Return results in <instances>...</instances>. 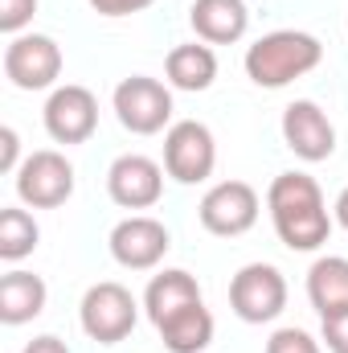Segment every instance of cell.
<instances>
[{"instance_id":"obj_1","label":"cell","mask_w":348,"mask_h":353,"mask_svg":"<svg viewBox=\"0 0 348 353\" xmlns=\"http://www.w3.org/2000/svg\"><path fill=\"white\" fill-rule=\"evenodd\" d=\"M266 210L274 222V234L287 251H320L332 234L328 201L307 173H279L266 189Z\"/></svg>"},{"instance_id":"obj_2","label":"cell","mask_w":348,"mask_h":353,"mask_svg":"<svg viewBox=\"0 0 348 353\" xmlns=\"http://www.w3.org/2000/svg\"><path fill=\"white\" fill-rule=\"evenodd\" d=\"M324 62V46L320 37L303 33V29H274L259 37L250 50H246V79L254 87H266V90H279L303 74H312L316 66Z\"/></svg>"},{"instance_id":"obj_3","label":"cell","mask_w":348,"mask_h":353,"mask_svg":"<svg viewBox=\"0 0 348 353\" xmlns=\"http://www.w3.org/2000/svg\"><path fill=\"white\" fill-rule=\"evenodd\" d=\"M78 321H83V333H87L90 341L119 345V341L131 337V329L140 321V304H135V296L123 283L102 279V283L87 288V296L78 304Z\"/></svg>"},{"instance_id":"obj_4","label":"cell","mask_w":348,"mask_h":353,"mask_svg":"<svg viewBox=\"0 0 348 353\" xmlns=\"http://www.w3.org/2000/svg\"><path fill=\"white\" fill-rule=\"evenodd\" d=\"M111 107L131 136H156L173 128V90L160 79H148V74L123 79L111 94Z\"/></svg>"},{"instance_id":"obj_5","label":"cell","mask_w":348,"mask_h":353,"mask_svg":"<svg viewBox=\"0 0 348 353\" xmlns=\"http://www.w3.org/2000/svg\"><path fill=\"white\" fill-rule=\"evenodd\" d=\"M230 308L246 325H270L287 308V279L274 263H246L230 279Z\"/></svg>"},{"instance_id":"obj_6","label":"cell","mask_w":348,"mask_h":353,"mask_svg":"<svg viewBox=\"0 0 348 353\" xmlns=\"http://www.w3.org/2000/svg\"><path fill=\"white\" fill-rule=\"evenodd\" d=\"M217 140L201 119H176L164 132V173L180 185H201L213 176Z\"/></svg>"},{"instance_id":"obj_7","label":"cell","mask_w":348,"mask_h":353,"mask_svg":"<svg viewBox=\"0 0 348 353\" xmlns=\"http://www.w3.org/2000/svg\"><path fill=\"white\" fill-rule=\"evenodd\" d=\"M12 176H17V197L33 210H58L74 193V165L54 148L29 152Z\"/></svg>"},{"instance_id":"obj_8","label":"cell","mask_w":348,"mask_h":353,"mask_svg":"<svg viewBox=\"0 0 348 353\" xmlns=\"http://www.w3.org/2000/svg\"><path fill=\"white\" fill-rule=\"evenodd\" d=\"M259 210H262V201H259V189L254 185H246V181H217L201 197L197 218H201V226L209 234L238 239V234H246L259 222Z\"/></svg>"},{"instance_id":"obj_9","label":"cell","mask_w":348,"mask_h":353,"mask_svg":"<svg viewBox=\"0 0 348 353\" xmlns=\"http://www.w3.org/2000/svg\"><path fill=\"white\" fill-rule=\"evenodd\" d=\"M4 79L17 90H50L62 79V46L45 33H21L4 46Z\"/></svg>"},{"instance_id":"obj_10","label":"cell","mask_w":348,"mask_h":353,"mask_svg":"<svg viewBox=\"0 0 348 353\" xmlns=\"http://www.w3.org/2000/svg\"><path fill=\"white\" fill-rule=\"evenodd\" d=\"M107 243H111V259L119 267H127V271H152V267L168 255L173 234H168V226H164L160 218H152V214H131V218H123V222L111 230Z\"/></svg>"},{"instance_id":"obj_11","label":"cell","mask_w":348,"mask_h":353,"mask_svg":"<svg viewBox=\"0 0 348 353\" xmlns=\"http://www.w3.org/2000/svg\"><path fill=\"white\" fill-rule=\"evenodd\" d=\"M45 132L50 140L58 144H87L98 128V99L94 90L78 87V83H66V87H54L45 99Z\"/></svg>"},{"instance_id":"obj_12","label":"cell","mask_w":348,"mask_h":353,"mask_svg":"<svg viewBox=\"0 0 348 353\" xmlns=\"http://www.w3.org/2000/svg\"><path fill=\"white\" fill-rule=\"evenodd\" d=\"M107 193L123 210H152L164 197V165L144 152H123L107 169Z\"/></svg>"},{"instance_id":"obj_13","label":"cell","mask_w":348,"mask_h":353,"mask_svg":"<svg viewBox=\"0 0 348 353\" xmlns=\"http://www.w3.org/2000/svg\"><path fill=\"white\" fill-rule=\"evenodd\" d=\"M283 140L307 165H320V161H328L336 152V128L320 111V103H312V99H295L283 111Z\"/></svg>"},{"instance_id":"obj_14","label":"cell","mask_w":348,"mask_h":353,"mask_svg":"<svg viewBox=\"0 0 348 353\" xmlns=\"http://www.w3.org/2000/svg\"><path fill=\"white\" fill-rule=\"evenodd\" d=\"M188 25L205 46H234L250 29V8L246 0H193Z\"/></svg>"},{"instance_id":"obj_15","label":"cell","mask_w":348,"mask_h":353,"mask_svg":"<svg viewBox=\"0 0 348 353\" xmlns=\"http://www.w3.org/2000/svg\"><path fill=\"white\" fill-rule=\"evenodd\" d=\"M193 304H201V283L188 271H180V267H168V271L152 275V283L144 292V312H148V321L156 329L164 321H173L176 312L193 308Z\"/></svg>"},{"instance_id":"obj_16","label":"cell","mask_w":348,"mask_h":353,"mask_svg":"<svg viewBox=\"0 0 348 353\" xmlns=\"http://www.w3.org/2000/svg\"><path fill=\"white\" fill-rule=\"evenodd\" d=\"M164 74H168V87H176V90H193V94L209 90L213 79H217V54L205 41L173 46L168 58H164Z\"/></svg>"},{"instance_id":"obj_17","label":"cell","mask_w":348,"mask_h":353,"mask_svg":"<svg viewBox=\"0 0 348 353\" xmlns=\"http://www.w3.org/2000/svg\"><path fill=\"white\" fill-rule=\"evenodd\" d=\"M45 300H50V288L33 271H8L0 279V321L4 325H25V321L41 316Z\"/></svg>"},{"instance_id":"obj_18","label":"cell","mask_w":348,"mask_h":353,"mask_svg":"<svg viewBox=\"0 0 348 353\" xmlns=\"http://www.w3.org/2000/svg\"><path fill=\"white\" fill-rule=\"evenodd\" d=\"M307 300L320 312V321L348 308V259L345 255H324V259L312 263V271H307Z\"/></svg>"},{"instance_id":"obj_19","label":"cell","mask_w":348,"mask_h":353,"mask_svg":"<svg viewBox=\"0 0 348 353\" xmlns=\"http://www.w3.org/2000/svg\"><path fill=\"white\" fill-rule=\"evenodd\" d=\"M156 333H160V341H164L168 353H201L213 345V312L201 300V304L176 312L173 321H164Z\"/></svg>"},{"instance_id":"obj_20","label":"cell","mask_w":348,"mask_h":353,"mask_svg":"<svg viewBox=\"0 0 348 353\" xmlns=\"http://www.w3.org/2000/svg\"><path fill=\"white\" fill-rule=\"evenodd\" d=\"M37 239H41V230L29 210H17V205L0 210V259L4 263H21L25 255H33Z\"/></svg>"},{"instance_id":"obj_21","label":"cell","mask_w":348,"mask_h":353,"mask_svg":"<svg viewBox=\"0 0 348 353\" xmlns=\"http://www.w3.org/2000/svg\"><path fill=\"white\" fill-rule=\"evenodd\" d=\"M266 353H324V341H316L307 329L287 325V329H274V333H270Z\"/></svg>"},{"instance_id":"obj_22","label":"cell","mask_w":348,"mask_h":353,"mask_svg":"<svg viewBox=\"0 0 348 353\" xmlns=\"http://www.w3.org/2000/svg\"><path fill=\"white\" fill-rule=\"evenodd\" d=\"M33 12H37V0H0V29L8 37H21Z\"/></svg>"},{"instance_id":"obj_23","label":"cell","mask_w":348,"mask_h":353,"mask_svg":"<svg viewBox=\"0 0 348 353\" xmlns=\"http://www.w3.org/2000/svg\"><path fill=\"white\" fill-rule=\"evenodd\" d=\"M320 341L328 345V353H348V308L320 321Z\"/></svg>"},{"instance_id":"obj_24","label":"cell","mask_w":348,"mask_h":353,"mask_svg":"<svg viewBox=\"0 0 348 353\" xmlns=\"http://www.w3.org/2000/svg\"><path fill=\"white\" fill-rule=\"evenodd\" d=\"M21 169V136L12 128H0V173Z\"/></svg>"},{"instance_id":"obj_25","label":"cell","mask_w":348,"mask_h":353,"mask_svg":"<svg viewBox=\"0 0 348 353\" xmlns=\"http://www.w3.org/2000/svg\"><path fill=\"white\" fill-rule=\"evenodd\" d=\"M148 4H156V0H90V8L98 17H131V12H144Z\"/></svg>"},{"instance_id":"obj_26","label":"cell","mask_w":348,"mask_h":353,"mask_svg":"<svg viewBox=\"0 0 348 353\" xmlns=\"http://www.w3.org/2000/svg\"><path fill=\"white\" fill-rule=\"evenodd\" d=\"M21 353H70V350H66V341H62V337H54V333H41V337H33V341H29Z\"/></svg>"},{"instance_id":"obj_27","label":"cell","mask_w":348,"mask_h":353,"mask_svg":"<svg viewBox=\"0 0 348 353\" xmlns=\"http://www.w3.org/2000/svg\"><path fill=\"white\" fill-rule=\"evenodd\" d=\"M332 218H336V222L348 230V185L340 189V197H336V205H332Z\"/></svg>"}]
</instances>
